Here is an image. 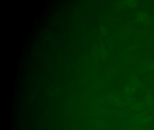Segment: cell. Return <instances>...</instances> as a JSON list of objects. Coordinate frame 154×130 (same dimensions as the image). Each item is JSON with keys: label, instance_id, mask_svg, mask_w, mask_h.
<instances>
[{"label": "cell", "instance_id": "cell-1", "mask_svg": "<svg viewBox=\"0 0 154 130\" xmlns=\"http://www.w3.org/2000/svg\"><path fill=\"white\" fill-rule=\"evenodd\" d=\"M144 108V104L143 103H138L134 105L133 106V109L135 111H139L143 109Z\"/></svg>", "mask_w": 154, "mask_h": 130}, {"label": "cell", "instance_id": "cell-2", "mask_svg": "<svg viewBox=\"0 0 154 130\" xmlns=\"http://www.w3.org/2000/svg\"><path fill=\"white\" fill-rule=\"evenodd\" d=\"M147 103H148V105H149L150 106H152V105H153V99H152V97H151V96H150V95H149V96H147Z\"/></svg>", "mask_w": 154, "mask_h": 130}, {"label": "cell", "instance_id": "cell-3", "mask_svg": "<svg viewBox=\"0 0 154 130\" xmlns=\"http://www.w3.org/2000/svg\"><path fill=\"white\" fill-rule=\"evenodd\" d=\"M133 90L132 88H127L126 90H125V92L127 93V94H133Z\"/></svg>", "mask_w": 154, "mask_h": 130}]
</instances>
